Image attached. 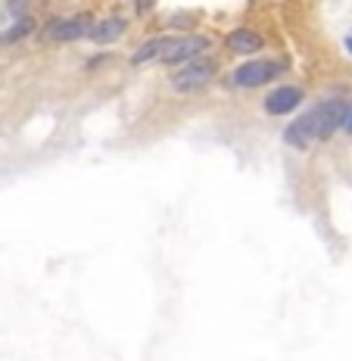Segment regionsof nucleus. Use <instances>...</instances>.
I'll return each mask as SVG.
<instances>
[{
    "label": "nucleus",
    "mask_w": 352,
    "mask_h": 361,
    "mask_svg": "<svg viewBox=\"0 0 352 361\" xmlns=\"http://www.w3.org/2000/svg\"><path fill=\"white\" fill-rule=\"evenodd\" d=\"M343 112H346V103H340V100L318 103L315 109H309L305 116H299L296 122H290V128L284 131V140L293 149H305L312 140L334 137L343 125Z\"/></svg>",
    "instance_id": "obj_1"
},
{
    "label": "nucleus",
    "mask_w": 352,
    "mask_h": 361,
    "mask_svg": "<svg viewBox=\"0 0 352 361\" xmlns=\"http://www.w3.org/2000/svg\"><path fill=\"white\" fill-rule=\"evenodd\" d=\"M215 72H219V66H215L212 56H197L171 75V87L178 94H193V90H203L215 78Z\"/></svg>",
    "instance_id": "obj_2"
},
{
    "label": "nucleus",
    "mask_w": 352,
    "mask_h": 361,
    "mask_svg": "<svg viewBox=\"0 0 352 361\" xmlns=\"http://www.w3.org/2000/svg\"><path fill=\"white\" fill-rule=\"evenodd\" d=\"M284 72H287V63H284V59H250V63L237 66L234 75H231V81H234L237 87H262Z\"/></svg>",
    "instance_id": "obj_3"
},
{
    "label": "nucleus",
    "mask_w": 352,
    "mask_h": 361,
    "mask_svg": "<svg viewBox=\"0 0 352 361\" xmlns=\"http://www.w3.org/2000/svg\"><path fill=\"white\" fill-rule=\"evenodd\" d=\"M209 44H212V41L203 37V35L166 37V50H162L159 63H166V66H184V63H190V59L203 56L206 50H209Z\"/></svg>",
    "instance_id": "obj_4"
},
{
    "label": "nucleus",
    "mask_w": 352,
    "mask_h": 361,
    "mask_svg": "<svg viewBox=\"0 0 352 361\" xmlns=\"http://www.w3.org/2000/svg\"><path fill=\"white\" fill-rule=\"evenodd\" d=\"M94 19L87 13L81 16H66V19H50L47 28H44V37L47 41H81V37L91 35Z\"/></svg>",
    "instance_id": "obj_5"
},
{
    "label": "nucleus",
    "mask_w": 352,
    "mask_h": 361,
    "mask_svg": "<svg viewBox=\"0 0 352 361\" xmlns=\"http://www.w3.org/2000/svg\"><path fill=\"white\" fill-rule=\"evenodd\" d=\"M296 106H303V90L284 85L265 97V112L268 116H290Z\"/></svg>",
    "instance_id": "obj_6"
},
{
    "label": "nucleus",
    "mask_w": 352,
    "mask_h": 361,
    "mask_svg": "<svg viewBox=\"0 0 352 361\" xmlns=\"http://www.w3.org/2000/svg\"><path fill=\"white\" fill-rule=\"evenodd\" d=\"M125 28H128V22H125L122 16H109V19H103V22H94L91 35H87V37L103 47V44H116L119 37L125 35Z\"/></svg>",
    "instance_id": "obj_7"
},
{
    "label": "nucleus",
    "mask_w": 352,
    "mask_h": 361,
    "mask_svg": "<svg viewBox=\"0 0 352 361\" xmlns=\"http://www.w3.org/2000/svg\"><path fill=\"white\" fill-rule=\"evenodd\" d=\"M224 44H228V50H234V54H256L262 50V35L253 32V28H234L228 37H224Z\"/></svg>",
    "instance_id": "obj_8"
},
{
    "label": "nucleus",
    "mask_w": 352,
    "mask_h": 361,
    "mask_svg": "<svg viewBox=\"0 0 352 361\" xmlns=\"http://www.w3.org/2000/svg\"><path fill=\"white\" fill-rule=\"evenodd\" d=\"M162 50H166V37H150V41H144L131 54V63L134 66H147V63H153V59H159Z\"/></svg>",
    "instance_id": "obj_9"
},
{
    "label": "nucleus",
    "mask_w": 352,
    "mask_h": 361,
    "mask_svg": "<svg viewBox=\"0 0 352 361\" xmlns=\"http://www.w3.org/2000/svg\"><path fill=\"white\" fill-rule=\"evenodd\" d=\"M32 32H35V19H32V16H22L19 22H13L10 32L0 37V41H4V44H13V41H22V37H28Z\"/></svg>",
    "instance_id": "obj_10"
},
{
    "label": "nucleus",
    "mask_w": 352,
    "mask_h": 361,
    "mask_svg": "<svg viewBox=\"0 0 352 361\" xmlns=\"http://www.w3.org/2000/svg\"><path fill=\"white\" fill-rule=\"evenodd\" d=\"M340 131L352 134V103H346V112H343V125H340Z\"/></svg>",
    "instance_id": "obj_11"
},
{
    "label": "nucleus",
    "mask_w": 352,
    "mask_h": 361,
    "mask_svg": "<svg viewBox=\"0 0 352 361\" xmlns=\"http://www.w3.org/2000/svg\"><path fill=\"white\" fill-rule=\"evenodd\" d=\"M190 22H193V16H171L169 25L171 28H181V25H190Z\"/></svg>",
    "instance_id": "obj_12"
},
{
    "label": "nucleus",
    "mask_w": 352,
    "mask_h": 361,
    "mask_svg": "<svg viewBox=\"0 0 352 361\" xmlns=\"http://www.w3.org/2000/svg\"><path fill=\"white\" fill-rule=\"evenodd\" d=\"M150 6H153V0H138V10H140V13H147Z\"/></svg>",
    "instance_id": "obj_13"
},
{
    "label": "nucleus",
    "mask_w": 352,
    "mask_h": 361,
    "mask_svg": "<svg viewBox=\"0 0 352 361\" xmlns=\"http://www.w3.org/2000/svg\"><path fill=\"white\" fill-rule=\"evenodd\" d=\"M346 50H349V54H352V37H346Z\"/></svg>",
    "instance_id": "obj_14"
}]
</instances>
